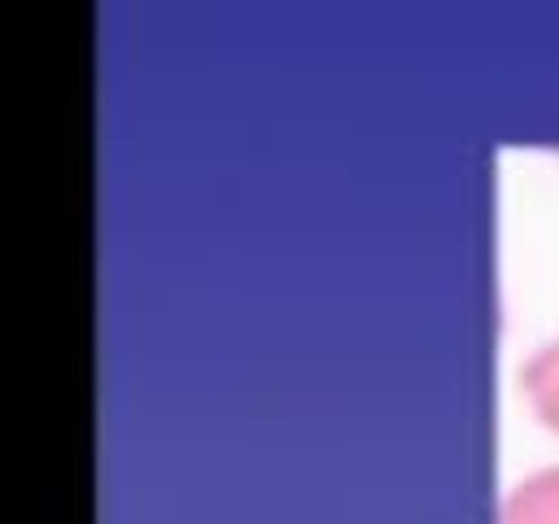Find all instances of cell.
Instances as JSON below:
<instances>
[{
  "label": "cell",
  "instance_id": "cell-2",
  "mask_svg": "<svg viewBox=\"0 0 559 524\" xmlns=\"http://www.w3.org/2000/svg\"><path fill=\"white\" fill-rule=\"evenodd\" d=\"M515 380H520V397H524L528 415L550 437H559V336H550L537 349H528Z\"/></svg>",
  "mask_w": 559,
  "mask_h": 524
},
{
  "label": "cell",
  "instance_id": "cell-1",
  "mask_svg": "<svg viewBox=\"0 0 559 524\" xmlns=\"http://www.w3.org/2000/svg\"><path fill=\"white\" fill-rule=\"evenodd\" d=\"M493 524H559V463L524 472L502 493Z\"/></svg>",
  "mask_w": 559,
  "mask_h": 524
}]
</instances>
